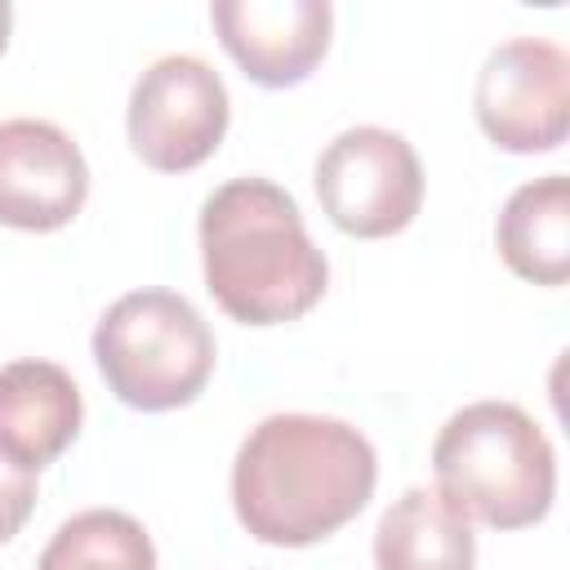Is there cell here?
<instances>
[{"mask_svg":"<svg viewBox=\"0 0 570 570\" xmlns=\"http://www.w3.org/2000/svg\"><path fill=\"white\" fill-rule=\"evenodd\" d=\"M9 27H13V4L0 0V53H4V45H9Z\"/></svg>","mask_w":570,"mask_h":570,"instance_id":"cell-15","label":"cell"},{"mask_svg":"<svg viewBox=\"0 0 570 570\" xmlns=\"http://www.w3.org/2000/svg\"><path fill=\"white\" fill-rule=\"evenodd\" d=\"M436 494L468 521L521 530L548 517L557 459L543 428L512 401H476L445 419L432 445Z\"/></svg>","mask_w":570,"mask_h":570,"instance_id":"cell-3","label":"cell"},{"mask_svg":"<svg viewBox=\"0 0 570 570\" xmlns=\"http://www.w3.org/2000/svg\"><path fill=\"white\" fill-rule=\"evenodd\" d=\"M312 183L330 223L361 240L410 227L423 205V169L414 147L379 125H356L325 142Z\"/></svg>","mask_w":570,"mask_h":570,"instance_id":"cell-5","label":"cell"},{"mask_svg":"<svg viewBox=\"0 0 570 570\" xmlns=\"http://www.w3.org/2000/svg\"><path fill=\"white\" fill-rule=\"evenodd\" d=\"M36 570H156V548L129 512L89 508L58 525Z\"/></svg>","mask_w":570,"mask_h":570,"instance_id":"cell-13","label":"cell"},{"mask_svg":"<svg viewBox=\"0 0 570 570\" xmlns=\"http://www.w3.org/2000/svg\"><path fill=\"white\" fill-rule=\"evenodd\" d=\"M94 361L125 405L160 414L205 392L214 374V334L183 294L134 289L102 312Z\"/></svg>","mask_w":570,"mask_h":570,"instance_id":"cell-4","label":"cell"},{"mask_svg":"<svg viewBox=\"0 0 570 570\" xmlns=\"http://www.w3.org/2000/svg\"><path fill=\"white\" fill-rule=\"evenodd\" d=\"M494 240L503 263L530 285H566L570 276V183L566 174H543L521 183L499 223Z\"/></svg>","mask_w":570,"mask_h":570,"instance_id":"cell-11","label":"cell"},{"mask_svg":"<svg viewBox=\"0 0 570 570\" xmlns=\"http://www.w3.org/2000/svg\"><path fill=\"white\" fill-rule=\"evenodd\" d=\"M209 18L240 71L267 89L307 80L325 58L334 27L325 0H214Z\"/></svg>","mask_w":570,"mask_h":570,"instance_id":"cell-9","label":"cell"},{"mask_svg":"<svg viewBox=\"0 0 570 570\" xmlns=\"http://www.w3.org/2000/svg\"><path fill=\"white\" fill-rule=\"evenodd\" d=\"M85 401L76 379L53 361L0 365V454L27 472L49 468L80 432Z\"/></svg>","mask_w":570,"mask_h":570,"instance_id":"cell-10","label":"cell"},{"mask_svg":"<svg viewBox=\"0 0 570 570\" xmlns=\"http://www.w3.org/2000/svg\"><path fill=\"white\" fill-rule=\"evenodd\" d=\"M89 196V165L49 120H0V223L18 232L67 227Z\"/></svg>","mask_w":570,"mask_h":570,"instance_id":"cell-8","label":"cell"},{"mask_svg":"<svg viewBox=\"0 0 570 570\" xmlns=\"http://www.w3.org/2000/svg\"><path fill=\"white\" fill-rule=\"evenodd\" d=\"M374 445L343 419L272 414L236 450L232 503L258 543L307 548L347 525L374 494Z\"/></svg>","mask_w":570,"mask_h":570,"instance_id":"cell-1","label":"cell"},{"mask_svg":"<svg viewBox=\"0 0 570 570\" xmlns=\"http://www.w3.org/2000/svg\"><path fill=\"white\" fill-rule=\"evenodd\" d=\"M476 539L468 521L428 485H410L374 530L379 570H472Z\"/></svg>","mask_w":570,"mask_h":570,"instance_id":"cell-12","label":"cell"},{"mask_svg":"<svg viewBox=\"0 0 570 570\" xmlns=\"http://www.w3.org/2000/svg\"><path fill=\"white\" fill-rule=\"evenodd\" d=\"M205 289L240 325H285L325 294L330 263L294 196L267 178H232L200 205Z\"/></svg>","mask_w":570,"mask_h":570,"instance_id":"cell-2","label":"cell"},{"mask_svg":"<svg viewBox=\"0 0 570 570\" xmlns=\"http://www.w3.org/2000/svg\"><path fill=\"white\" fill-rule=\"evenodd\" d=\"M36 508V472L9 463L0 454V543H9Z\"/></svg>","mask_w":570,"mask_h":570,"instance_id":"cell-14","label":"cell"},{"mask_svg":"<svg viewBox=\"0 0 570 570\" xmlns=\"http://www.w3.org/2000/svg\"><path fill=\"white\" fill-rule=\"evenodd\" d=\"M476 125L503 151H557L570 129V58L539 36L503 40L485 53L472 89Z\"/></svg>","mask_w":570,"mask_h":570,"instance_id":"cell-7","label":"cell"},{"mask_svg":"<svg viewBox=\"0 0 570 570\" xmlns=\"http://www.w3.org/2000/svg\"><path fill=\"white\" fill-rule=\"evenodd\" d=\"M227 116L232 102L218 71L196 53H165L134 80L125 129L142 165L183 174L218 151Z\"/></svg>","mask_w":570,"mask_h":570,"instance_id":"cell-6","label":"cell"}]
</instances>
